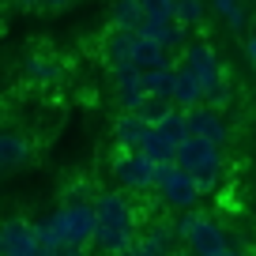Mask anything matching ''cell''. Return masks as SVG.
<instances>
[{
	"instance_id": "ffe728a7",
	"label": "cell",
	"mask_w": 256,
	"mask_h": 256,
	"mask_svg": "<svg viewBox=\"0 0 256 256\" xmlns=\"http://www.w3.org/2000/svg\"><path fill=\"white\" fill-rule=\"evenodd\" d=\"M151 128H154V132H158V136H166V140H170V144H174V147L181 144L184 136H188V132H184V110H170L166 117H162L158 124H151Z\"/></svg>"
},
{
	"instance_id": "4dcf8cb0",
	"label": "cell",
	"mask_w": 256,
	"mask_h": 256,
	"mask_svg": "<svg viewBox=\"0 0 256 256\" xmlns=\"http://www.w3.org/2000/svg\"><path fill=\"white\" fill-rule=\"evenodd\" d=\"M166 256H192V252H188V248H184V245H181V248H170V252H166Z\"/></svg>"
},
{
	"instance_id": "ac0fdd59",
	"label": "cell",
	"mask_w": 256,
	"mask_h": 256,
	"mask_svg": "<svg viewBox=\"0 0 256 256\" xmlns=\"http://www.w3.org/2000/svg\"><path fill=\"white\" fill-rule=\"evenodd\" d=\"M174 151L177 147L170 144L166 136H158V132H147V140H144V147H140V154H144V158H151V162H174Z\"/></svg>"
},
{
	"instance_id": "e0dca14e",
	"label": "cell",
	"mask_w": 256,
	"mask_h": 256,
	"mask_svg": "<svg viewBox=\"0 0 256 256\" xmlns=\"http://www.w3.org/2000/svg\"><path fill=\"white\" fill-rule=\"evenodd\" d=\"M140 83H144L147 94L174 102V64H166V68H158V72H144V76H140Z\"/></svg>"
},
{
	"instance_id": "8fae6325",
	"label": "cell",
	"mask_w": 256,
	"mask_h": 256,
	"mask_svg": "<svg viewBox=\"0 0 256 256\" xmlns=\"http://www.w3.org/2000/svg\"><path fill=\"white\" fill-rule=\"evenodd\" d=\"M147 132H151V124L140 113H120L113 120V144H117V151H140Z\"/></svg>"
},
{
	"instance_id": "2e32d148",
	"label": "cell",
	"mask_w": 256,
	"mask_h": 256,
	"mask_svg": "<svg viewBox=\"0 0 256 256\" xmlns=\"http://www.w3.org/2000/svg\"><path fill=\"white\" fill-rule=\"evenodd\" d=\"M140 241H144V248H147V256H166L170 248H177L174 245V222H151V226H144V230L136 234Z\"/></svg>"
},
{
	"instance_id": "30bf717a",
	"label": "cell",
	"mask_w": 256,
	"mask_h": 256,
	"mask_svg": "<svg viewBox=\"0 0 256 256\" xmlns=\"http://www.w3.org/2000/svg\"><path fill=\"white\" fill-rule=\"evenodd\" d=\"M113 87H117V106H120V113H140L147 90H144V83H140V72L132 68V60L113 68Z\"/></svg>"
},
{
	"instance_id": "4316f807",
	"label": "cell",
	"mask_w": 256,
	"mask_h": 256,
	"mask_svg": "<svg viewBox=\"0 0 256 256\" xmlns=\"http://www.w3.org/2000/svg\"><path fill=\"white\" fill-rule=\"evenodd\" d=\"M53 256H87V248H80V245H60Z\"/></svg>"
},
{
	"instance_id": "8992f818",
	"label": "cell",
	"mask_w": 256,
	"mask_h": 256,
	"mask_svg": "<svg viewBox=\"0 0 256 256\" xmlns=\"http://www.w3.org/2000/svg\"><path fill=\"white\" fill-rule=\"evenodd\" d=\"M154 196H158L162 208H170V211H196V204L204 200V192H200V184H196V177L184 174V170H177V166H174V174H170L166 181L154 188Z\"/></svg>"
},
{
	"instance_id": "1f68e13d",
	"label": "cell",
	"mask_w": 256,
	"mask_h": 256,
	"mask_svg": "<svg viewBox=\"0 0 256 256\" xmlns=\"http://www.w3.org/2000/svg\"><path fill=\"white\" fill-rule=\"evenodd\" d=\"M19 8H38V0H16Z\"/></svg>"
},
{
	"instance_id": "9c48e42d",
	"label": "cell",
	"mask_w": 256,
	"mask_h": 256,
	"mask_svg": "<svg viewBox=\"0 0 256 256\" xmlns=\"http://www.w3.org/2000/svg\"><path fill=\"white\" fill-rule=\"evenodd\" d=\"M184 132H188V136H200V140H211V144H218V147L230 140V124H226L222 113L211 110V106H192V110H184Z\"/></svg>"
},
{
	"instance_id": "3957f363",
	"label": "cell",
	"mask_w": 256,
	"mask_h": 256,
	"mask_svg": "<svg viewBox=\"0 0 256 256\" xmlns=\"http://www.w3.org/2000/svg\"><path fill=\"white\" fill-rule=\"evenodd\" d=\"M174 238L181 241L192 256H218L230 245L226 230L215 218H208L204 211H181V215L174 218Z\"/></svg>"
},
{
	"instance_id": "83f0119b",
	"label": "cell",
	"mask_w": 256,
	"mask_h": 256,
	"mask_svg": "<svg viewBox=\"0 0 256 256\" xmlns=\"http://www.w3.org/2000/svg\"><path fill=\"white\" fill-rule=\"evenodd\" d=\"M218 256H256V252H248V248H241V245H226Z\"/></svg>"
},
{
	"instance_id": "f546056e",
	"label": "cell",
	"mask_w": 256,
	"mask_h": 256,
	"mask_svg": "<svg viewBox=\"0 0 256 256\" xmlns=\"http://www.w3.org/2000/svg\"><path fill=\"white\" fill-rule=\"evenodd\" d=\"M245 53H248V60H252V68H256V34L245 42Z\"/></svg>"
},
{
	"instance_id": "5b68a950",
	"label": "cell",
	"mask_w": 256,
	"mask_h": 256,
	"mask_svg": "<svg viewBox=\"0 0 256 256\" xmlns=\"http://www.w3.org/2000/svg\"><path fill=\"white\" fill-rule=\"evenodd\" d=\"M110 170H113V177H117L120 188H128V192H151L154 162L144 158L140 151H117L110 158Z\"/></svg>"
},
{
	"instance_id": "7c38bea8",
	"label": "cell",
	"mask_w": 256,
	"mask_h": 256,
	"mask_svg": "<svg viewBox=\"0 0 256 256\" xmlns=\"http://www.w3.org/2000/svg\"><path fill=\"white\" fill-rule=\"evenodd\" d=\"M174 106L177 110H192V106H204V87L200 80L192 76L188 64L174 60Z\"/></svg>"
},
{
	"instance_id": "f1b7e54d",
	"label": "cell",
	"mask_w": 256,
	"mask_h": 256,
	"mask_svg": "<svg viewBox=\"0 0 256 256\" xmlns=\"http://www.w3.org/2000/svg\"><path fill=\"white\" fill-rule=\"evenodd\" d=\"M42 8H49V12H60V8H68V4H72V0H38Z\"/></svg>"
},
{
	"instance_id": "6da1fadb",
	"label": "cell",
	"mask_w": 256,
	"mask_h": 256,
	"mask_svg": "<svg viewBox=\"0 0 256 256\" xmlns=\"http://www.w3.org/2000/svg\"><path fill=\"white\" fill-rule=\"evenodd\" d=\"M90 204H94V241H90V248H98L102 256H117L128 241H136L140 215L120 192L106 188Z\"/></svg>"
},
{
	"instance_id": "cb8c5ba5",
	"label": "cell",
	"mask_w": 256,
	"mask_h": 256,
	"mask_svg": "<svg viewBox=\"0 0 256 256\" xmlns=\"http://www.w3.org/2000/svg\"><path fill=\"white\" fill-rule=\"evenodd\" d=\"M170 110H177L174 102H166V98H154V94H147L144 98V106H140V117L147 120V124H158L162 117H166Z\"/></svg>"
},
{
	"instance_id": "484cf974",
	"label": "cell",
	"mask_w": 256,
	"mask_h": 256,
	"mask_svg": "<svg viewBox=\"0 0 256 256\" xmlns=\"http://www.w3.org/2000/svg\"><path fill=\"white\" fill-rule=\"evenodd\" d=\"M117 256H147V248H144V241H140V238H136V241H128V245H124V248H120V252H117Z\"/></svg>"
},
{
	"instance_id": "9a60e30c",
	"label": "cell",
	"mask_w": 256,
	"mask_h": 256,
	"mask_svg": "<svg viewBox=\"0 0 256 256\" xmlns=\"http://www.w3.org/2000/svg\"><path fill=\"white\" fill-rule=\"evenodd\" d=\"M166 64H174L166 49H162L158 42L140 38V34H136V46H132V68L144 76V72H158V68H166Z\"/></svg>"
},
{
	"instance_id": "4fadbf2b",
	"label": "cell",
	"mask_w": 256,
	"mask_h": 256,
	"mask_svg": "<svg viewBox=\"0 0 256 256\" xmlns=\"http://www.w3.org/2000/svg\"><path fill=\"white\" fill-rule=\"evenodd\" d=\"M132 46H136V34L132 30H120V26H110L102 34V60L106 68H117V64H128L132 60Z\"/></svg>"
},
{
	"instance_id": "603a6c76",
	"label": "cell",
	"mask_w": 256,
	"mask_h": 256,
	"mask_svg": "<svg viewBox=\"0 0 256 256\" xmlns=\"http://www.w3.org/2000/svg\"><path fill=\"white\" fill-rule=\"evenodd\" d=\"M177 23L184 30L204 26V0H177Z\"/></svg>"
},
{
	"instance_id": "d4e9b609",
	"label": "cell",
	"mask_w": 256,
	"mask_h": 256,
	"mask_svg": "<svg viewBox=\"0 0 256 256\" xmlns=\"http://www.w3.org/2000/svg\"><path fill=\"white\" fill-rule=\"evenodd\" d=\"M26 72H30L38 83H53V80H56V64H53V60H42V56H34V60L26 64Z\"/></svg>"
},
{
	"instance_id": "7402d4cb",
	"label": "cell",
	"mask_w": 256,
	"mask_h": 256,
	"mask_svg": "<svg viewBox=\"0 0 256 256\" xmlns=\"http://www.w3.org/2000/svg\"><path fill=\"white\" fill-rule=\"evenodd\" d=\"M211 8L222 16V23L230 30H245V8H241V0H211Z\"/></svg>"
},
{
	"instance_id": "d6986e66",
	"label": "cell",
	"mask_w": 256,
	"mask_h": 256,
	"mask_svg": "<svg viewBox=\"0 0 256 256\" xmlns=\"http://www.w3.org/2000/svg\"><path fill=\"white\" fill-rule=\"evenodd\" d=\"M140 23H144V16H140V4H136V0H117V4H113V26L136 34Z\"/></svg>"
},
{
	"instance_id": "52a82bcc",
	"label": "cell",
	"mask_w": 256,
	"mask_h": 256,
	"mask_svg": "<svg viewBox=\"0 0 256 256\" xmlns=\"http://www.w3.org/2000/svg\"><path fill=\"white\" fill-rule=\"evenodd\" d=\"M60 222L68 245L90 248V241H94V204L90 200H68L60 208Z\"/></svg>"
},
{
	"instance_id": "ba28073f",
	"label": "cell",
	"mask_w": 256,
	"mask_h": 256,
	"mask_svg": "<svg viewBox=\"0 0 256 256\" xmlns=\"http://www.w3.org/2000/svg\"><path fill=\"white\" fill-rule=\"evenodd\" d=\"M0 256H49V252L38 241V234H34V222L8 218L0 226Z\"/></svg>"
},
{
	"instance_id": "44dd1931",
	"label": "cell",
	"mask_w": 256,
	"mask_h": 256,
	"mask_svg": "<svg viewBox=\"0 0 256 256\" xmlns=\"http://www.w3.org/2000/svg\"><path fill=\"white\" fill-rule=\"evenodd\" d=\"M140 16L154 19V23H174L177 19V0H136Z\"/></svg>"
},
{
	"instance_id": "5bb4252c",
	"label": "cell",
	"mask_w": 256,
	"mask_h": 256,
	"mask_svg": "<svg viewBox=\"0 0 256 256\" xmlns=\"http://www.w3.org/2000/svg\"><path fill=\"white\" fill-rule=\"evenodd\" d=\"M26 162H30V140L19 132H0V174H12Z\"/></svg>"
},
{
	"instance_id": "7a4b0ae2",
	"label": "cell",
	"mask_w": 256,
	"mask_h": 256,
	"mask_svg": "<svg viewBox=\"0 0 256 256\" xmlns=\"http://www.w3.org/2000/svg\"><path fill=\"white\" fill-rule=\"evenodd\" d=\"M177 60L188 64L192 76L200 80V87H204V106H211V110H218V113L230 106V80H226V68H222L218 53L208 46V42H188V46L181 49V56H177Z\"/></svg>"
},
{
	"instance_id": "277c9868",
	"label": "cell",
	"mask_w": 256,
	"mask_h": 256,
	"mask_svg": "<svg viewBox=\"0 0 256 256\" xmlns=\"http://www.w3.org/2000/svg\"><path fill=\"white\" fill-rule=\"evenodd\" d=\"M174 166L196 177V174H208V170H222L226 158H222V147L218 144L200 140V136H184L174 151Z\"/></svg>"
}]
</instances>
